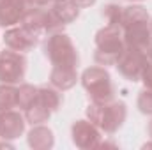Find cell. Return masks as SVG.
I'll use <instances>...</instances> for the list:
<instances>
[{
  "mask_svg": "<svg viewBox=\"0 0 152 150\" xmlns=\"http://www.w3.org/2000/svg\"><path fill=\"white\" fill-rule=\"evenodd\" d=\"M14 106H18V88L5 83L0 87V110H12Z\"/></svg>",
  "mask_w": 152,
  "mask_h": 150,
  "instance_id": "2e32d148",
  "label": "cell"
},
{
  "mask_svg": "<svg viewBox=\"0 0 152 150\" xmlns=\"http://www.w3.org/2000/svg\"><path fill=\"white\" fill-rule=\"evenodd\" d=\"M152 147V141H149V143H145V145H143V149H151Z\"/></svg>",
  "mask_w": 152,
  "mask_h": 150,
  "instance_id": "cb8c5ba5",
  "label": "cell"
},
{
  "mask_svg": "<svg viewBox=\"0 0 152 150\" xmlns=\"http://www.w3.org/2000/svg\"><path fill=\"white\" fill-rule=\"evenodd\" d=\"M27 71V60L23 55L7 50L0 53V81L2 83H18L23 79Z\"/></svg>",
  "mask_w": 152,
  "mask_h": 150,
  "instance_id": "5b68a950",
  "label": "cell"
},
{
  "mask_svg": "<svg viewBox=\"0 0 152 150\" xmlns=\"http://www.w3.org/2000/svg\"><path fill=\"white\" fill-rule=\"evenodd\" d=\"M37 101L42 103L50 111H57L62 99H60V94L53 88H37Z\"/></svg>",
  "mask_w": 152,
  "mask_h": 150,
  "instance_id": "9a60e30c",
  "label": "cell"
},
{
  "mask_svg": "<svg viewBox=\"0 0 152 150\" xmlns=\"http://www.w3.org/2000/svg\"><path fill=\"white\" fill-rule=\"evenodd\" d=\"M37 97V88L30 87V85H21L18 88V106L21 110H27Z\"/></svg>",
  "mask_w": 152,
  "mask_h": 150,
  "instance_id": "e0dca14e",
  "label": "cell"
},
{
  "mask_svg": "<svg viewBox=\"0 0 152 150\" xmlns=\"http://www.w3.org/2000/svg\"><path fill=\"white\" fill-rule=\"evenodd\" d=\"M27 141H28L30 149H36V150H48L55 145V138H53L51 129H48V127H44L41 124L32 127V131L27 136Z\"/></svg>",
  "mask_w": 152,
  "mask_h": 150,
  "instance_id": "8fae6325",
  "label": "cell"
},
{
  "mask_svg": "<svg viewBox=\"0 0 152 150\" xmlns=\"http://www.w3.org/2000/svg\"><path fill=\"white\" fill-rule=\"evenodd\" d=\"M25 131V117L14 110H0V138L16 140Z\"/></svg>",
  "mask_w": 152,
  "mask_h": 150,
  "instance_id": "ba28073f",
  "label": "cell"
},
{
  "mask_svg": "<svg viewBox=\"0 0 152 150\" xmlns=\"http://www.w3.org/2000/svg\"><path fill=\"white\" fill-rule=\"evenodd\" d=\"M126 104L124 103H92L88 108H87V117L92 124H96L101 131L108 133V134H113L117 133L124 120H126Z\"/></svg>",
  "mask_w": 152,
  "mask_h": 150,
  "instance_id": "6da1fadb",
  "label": "cell"
},
{
  "mask_svg": "<svg viewBox=\"0 0 152 150\" xmlns=\"http://www.w3.org/2000/svg\"><path fill=\"white\" fill-rule=\"evenodd\" d=\"M50 115H51V111L42 103H39L37 97H36V101L25 110V120L30 122L32 125H39V124H44L50 118Z\"/></svg>",
  "mask_w": 152,
  "mask_h": 150,
  "instance_id": "5bb4252c",
  "label": "cell"
},
{
  "mask_svg": "<svg viewBox=\"0 0 152 150\" xmlns=\"http://www.w3.org/2000/svg\"><path fill=\"white\" fill-rule=\"evenodd\" d=\"M20 2H21V4H23V5H25V7H27V5H28V4H30V2H32V0H20Z\"/></svg>",
  "mask_w": 152,
  "mask_h": 150,
  "instance_id": "603a6c76",
  "label": "cell"
},
{
  "mask_svg": "<svg viewBox=\"0 0 152 150\" xmlns=\"http://www.w3.org/2000/svg\"><path fill=\"white\" fill-rule=\"evenodd\" d=\"M4 41H5V44H7L11 50H14V51H23V53L28 51V50H32V48L37 44V37H36L32 32H28L25 27L7 30L5 36H4Z\"/></svg>",
  "mask_w": 152,
  "mask_h": 150,
  "instance_id": "9c48e42d",
  "label": "cell"
},
{
  "mask_svg": "<svg viewBox=\"0 0 152 150\" xmlns=\"http://www.w3.org/2000/svg\"><path fill=\"white\" fill-rule=\"evenodd\" d=\"M85 90L92 95L96 103H108L113 99V85L110 74L101 67H90L81 76Z\"/></svg>",
  "mask_w": 152,
  "mask_h": 150,
  "instance_id": "3957f363",
  "label": "cell"
},
{
  "mask_svg": "<svg viewBox=\"0 0 152 150\" xmlns=\"http://www.w3.org/2000/svg\"><path fill=\"white\" fill-rule=\"evenodd\" d=\"M50 12L53 14V18H55L60 25L71 23L73 20L78 18V7H76L73 2L69 4V2H66V0L55 2V5H53V9H51Z\"/></svg>",
  "mask_w": 152,
  "mask_h": 150,
  "instance_id": "4fadbf2b",
  "label": "cell"
},
{
  "mask_svg": "<svg viewBox=\"0 0 152 150\" xmlns=\"http://www.w3.org/2000/svg\"><path fill=\"white\" fill-rule=\"evenodd\" d=\"M142 78H143L147 88L152 90V64H147V66H145V69H143V73H142Z\"/></svg>",
  "mask_w": 152,
  "mask_h": 150,
  "instance_id": "d6986e66",
  "label": "cell"
},
{
  "mask_svg": "<svg viewBox=\"0 0 152 150\" xmlns=\"http://www.w3.org/2000/svg\"><path fill=\"white\" fill-rule=\"evenodd\" d=\"M147 66V57L143 55V51L134 50V48H127L120 53L118 60H117V67L126 78H129L131 81H138L140 76L143 73Z\"/></svg>",
  "mask_w": 152,
  "mask_h": 150,
  "instance_id": "8992f818",
  "label": "cell"
},
{
  "mask_svg": "<svg viewBox=\"0 0 152 150\" xmlns=\"http://www.w3.org/2000/svg\"><path fill=\"white\" fill-rule=\"evenodd\" d=\"M50 0H32V4H36V5H46Z\"/></svg>",
  "mask_w": 152,
  "mask_h": 150,
  "instance_id": "44dd1931",
  "label": "cell"
},
{
  "mask_svg": "<svg viewBox=\"0 0 152 150\" xmlns=\"http://www.w3.org/2000/svg\"><path fill=\"white\" fill-rule=\"evenodd\" d=\"M97 53H96V60L108 66L115 64L120 57V53L124 51V44L120 41V30L117 25H108L106 28H103L97 37Z\"/></svg>",
  "mask_w": 152,
  "mask_h": 150,
  "instance_id": "7a4b0ae2",
  "label": "cell"
},
{
  "mask_svg": "<svg viewBox=\"0 0 152 150\" xmlns=\"http://www.w3.org/2000/svg\"><path fill=\"white\" fill-rule=\"evenodd\" d=\"M138 108H140V111L145 113V115H152V90L151 88L140 92V97H138Z\"/></svg>",
  "mask_w": 152,
  "mask_h": 150,
  "instance_id": "ac0fdd59",
  "label": "cell"
},
{
  "mask_svg": "<svg viewBox=\"0 0 152 150\" xmlns=\"http://www.w3.org/2000/svg\"><path fill=\"white\" fill-rule=\"evenodd\" d=\"M50 79H51L53 87H57L60 90H67L76 83V73L73 67H58V66H55L53 71H51Z\"/></svg>",
  "mask_w": 152,
  "mask_h": 150,
  "instance_id": "7c38bea8",
  "label": "cell"
},
{
  "mask_svg": "<svg viewBox=\"0 0 152 150\" xmlns=\"http://www.w3.org/2000/svg\"><path fill=\"white\" fill-rule=\"evenodd\" d=\"M25 14V5L20 0H0V25L11 27Z\"/></svg>",
  "mask_w": 152,
  "mask_h": 150,
  "instance_id": "30bf717a",
  "label": "cell"
},
{
  "mask_svg": "<svg viewBox=\"0 0 152 150\" xmlns=\"http://www.w3.org/2000/svg\"><path fill=\"white\" fill-rule=\"evenodd\" d=\"M57 2H62V0H57Z\"/></svg>",
  "mask_w": 152,
  "mask_h": 150,
  "instance_id": "d4e9b609",
  "label": "cell"
},
{
  "mask_svg": "<svg viewBox=\"0 0 152 150\" xmlns=\"http://www.w3.org/2000/svg\"><path fill=\"white\" fill-rule=\"evenodd\" d=\"M46 55L58 67H75L78 62L76 50L67 36L55 34L46 42Z\"/></svg>",
  "mask_w": 152,
  "mask_h": 150,
  "instance_id": "277c9868",
  "label": "cell"
},
{
  "mask_svg": "<svg viewBox=\"0 0 152 150\" xmlns=\"http://www.w3.org/2000/svg\"><path fill=\"white\" fill-rule=\"evenodd\" d=\"M73 143L78 149H96L101 145V133L96 124L90 120H76L71 129Z\"/></svg>",
  "mask_w": 152,
  "mask_h": 150,
  "instance_id": "52a82bcc",
  "label": "cell"
},
{
  "mask_svg": "<svg viewBox=\"0 0 152 150\" xmlns=\"http://www.w3.org/2000/svg\"><path fill=\"white\" fill-rule=\"evenodd\" d=\"M76 7H87V5H92L96 0H71Z\"/></svg>",
  "mask_w": 152,
  "mask_h": 150,
  "instance_id": "ffe728a7",
  "label": "cell"
},
{
  "mask_svg": "<svg viewBox=\"0 0 152 150\" xmlns=\"http://www.w3.org/2000/svg\"><path fill=\"white\" fill-rule=\"evenodd\" d=\"M147 131H149V136L152 138V120L149 122V127H147Z\"/></svg>",
  "mask_w": 152,
  "mask_h": 150,
  "instance_id": "7402d4cb",
  "label": "cell"
}]
</instances>
